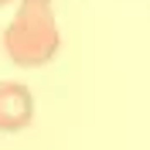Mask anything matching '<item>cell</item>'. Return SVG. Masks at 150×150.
I'll list each match as a JSON object with an SVG mask.
<instances>
[{
    "mask_svg": "<svg viewBox=\"0 0 150 150\" xmlns=\"http://www.w3.org/2000/svg\"><path fill=\"white\" fill-rule=\"evenodd\" d=\"M4 4H10V0H0V7H4Z\"/></svg>",
    "mask_w": 150,
    "mask_h": 150,
    "instance_id": "obj_3",
    "label": "cell"
},
{
    "mask_svg": "<svg viewBox=\"0 0 150 150\" xmlns=\"http://www.w3.org/2000/svg\"><path fill=\"white\" fill-rule=\"evenodd\" d=\"M58 24L51 0H21L17 17L4 31V51L21 68H41L58 55Z\"/></svg>",
    "mask_w": 150,
    "mask_h": 150,
    "instance_id": "obj_1",
    "label": "cell"
},
{
    "mask_svg": "<svg viewBox=\"0 0 150 150\" xmlns=\"http://www.w3.org/2000/svg\"><path fill=\"white\" fill-rule=\"evenodd\" d=\"M34 120V99L24 82H0V130L21 133Z\"/></svg>",
    "mask_w": 150,
    "mask_h": 150,
    "instance_id": "obj_2",
    "label": "cell"
}]
</instances>
